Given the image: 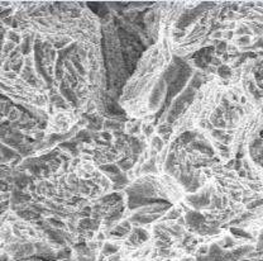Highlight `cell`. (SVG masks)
Masks as SVG:
<instances>
[{"label": "cell", "instance_id": "6da1fadb", "mask_svg": "<svg viewBox=\"0 0 263 261\" xmlns=\"http://www.w3.org/2000/svg\"><path fill=\"white\" fill-rule=\"evenodd\" d=\"M219 74L221 76H224V75L229 76L230 75V71H229V69H228V67H225V66H221V67L219 69Z\"/></svg>", "mask_w": 263, "mask_h": 261}]
</instances>
